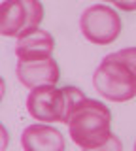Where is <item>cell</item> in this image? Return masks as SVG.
Masks as SVG:
<instances>
[{"label": "cell", "mask_w": 136, "mask_h": 151, "mask_svg": "<svg viewBox=\"0 0 136 151\" xmlns=\"http://www.w3.org/2000/svg\"><path fill=\"white\" fill-rule=\"evenodd\" d=\"M68 132L81 149H95L112 136V111L104 102L83 98L68 119Z\"/></svg>", "instance_id": "6da1fadb"}, {"label": "cell", "mask_w": 136, "mask_h": 151, "mask_svg": "<svg viewBox=\"0 0 136 151\" xmlns=\"http://www.w3.org/2000/svg\"><path fill=\"white\" fill-rule=\"evenodd\" d=\"M93 85L106 100L127 102L136 96V72L114 53H110L102 59L93 74Z\"/></svg>", "instance_id": "7a4b0ae2"}, {"label": "cell", "mask_w": 136, "mask_h": 151, "mask_svg": "<svg viewBox=\"0 0 136 151\" xmlns=\"http://www.w3.org/2000/svg\"><path fill=\"white\" fill-rule=\"evenodd\" d=\"M44 21L40 0H4L0 4V36L23 38L38 30Z\"/></svg>", "instance_id": "3957f363"}, {"label": "cell", "mask_w": 136, "mask_h": 151, "mask_svg": "<svg viewBox=\"0 0 136 151\" xmlns=\"http://www.w3.org/2000/svg\"><path fill=\"white\" fill-rule=\"evenodd\" d=\"M79 28L83 36L91 44L96 45H108L117 40L121 34V17L117 12L104 4L89 6L79 17Z\"/></svg>", "instance_id": "277c9868"}, {"label": "cell", "mask_w": 136, "mask_h": 151, "mask_svg": "<svg viewBox=\"0 0 136 151\" xmlns=\"http://www.w3.org/2000/svg\"><path fill=\"white\" fill-rule=\"evenodd\" d=\"M27 110L34 119L45 123H68L70 117L66 93L55 85H42L32 89L27 96Z\"/></svg>", "instance_id": "5b68a950"}, {"label": "cell", "mask_w": 136, "mask_h": 151, "mask_svg": "<svg viewBox=\"0 0 136 151\" xmlns=\"http://www.w3.org/2000/svg\"><path fill=\"white\" fill-rule=\"evenodd\" d=\"M17 78L29 89L42 85H55L60 79V68L55 59L42 60H19L17 63Z\"/></svg>", "instance_id": "8992f818"}, {"label": "cell", "mask_w": 136, "mask_h": 151, "mask_svg": "<svg viewBox=\"0 0 136 151\" xmlns=\"http://www.w3.org/2000/svg\"><path fill=\"white\" fill-rule=\"evenodd\" d=\"M23 151H64V136L49 125H30L21 136Z\"/></svg>", "instance_id": "52a82bcc"}, {"label": "cell", "mask_w": 136, "mask_h": 151, "mask_svg": "<svg viewBox=\"0 0 136 151\" xmlns=\"http://www.w3.org/2000/svg\"><path fill=\"white\" fill-rule=\"evenodd\" d=\"M55 49V40L47 30H38L30 34L17 38L15 44V55L19 60H42L49 59Z\"/></svg>", "instance_id": "ba28073f"}, {"label": "cell", "mask_w": 136, "mask_h": 151, "mask_svg": "<svg viewBox=\"0 0 136 151\" xmlns=\"http://www.w3.org/2000/svg\"><path fill=\"white\" fill-rule=\"evenodd\" d=\"M83 151H123V144H121L119 136L112 134L102 145H98V147H95V149H83Z\"/></svg>", "instance_id": "9c48e42d"}, {"label": "cell", "mask_w": 136, "mask_h": 151, "mask_svg": "<svg viewBox=\"0 0 136 151\" xmlns=\"http://www.w3.org/2000/svg\"><path fill=\"white\" fill-rule=\"evenodd\" d=\"M8 144H10V132H8V129L0 123V151H6Z\"/></svg>", "instance_id": "30bf717a"}, {"label": "cell", "mask_w": 136, "mask_h": 151, "mask_svg": "<svg viewBox=\"0 0 136 151\" xmlns=\"http://www.w3.org/2000/svg\"><path fill=\"white\" fill-rule=\"evenodd\" d=\"M115 6L123 12H134L136 9V0H117Z\"/></svg>", "instance_id": "8fae6325"}, {"label": "cell", "mask_w": 136, "mask_h": 151, "mask_svg": "<svg viewBox=\"0 0 136 151\" xmlns=\"http://www.w3.org/2000/svg\"><path fill=\"white\" fill-rule=\"evenodd\" d=\"M4 93H6V81H4V78L0 76V102H2V98H4Z\"/></svg>", "instance_id": "7c38bea8"}, {"label": "cell", "mask_w": 136, "mask_h": 151, "mask_svg": "<svg viewBox=\"0 0 136 151\" xmlns=\"http://www.w3.org/2000/svg\"><path fill=\"white\" fill-rule=\"evenodd\" d=\"M106 2H114V4H115V2H117V0H106Z\"/></svg>", "instance_id": "4fadbf2b"}, {"label": "cell", "mask_w": 136, "mask_h": 151, "mask_svg": "<svg viewBox=\"0 0 136 151\" xmlns=\"http://www.w3.org/2000/svg\"><path fill=\"white\" fill-rule=\"evenodd\" d=\"M134 151H136V144H134Z\"/></svg>", "instance_id": "5bb4252c"}]
</instances>
